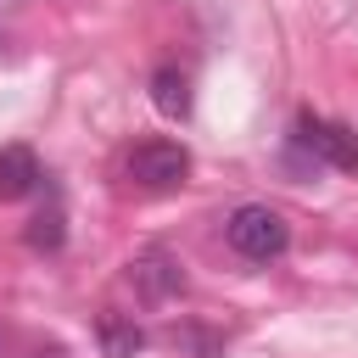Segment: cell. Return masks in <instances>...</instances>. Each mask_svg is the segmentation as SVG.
<instances>
[{"mask_svg":"<svg viewBox=\"0 0 358 358\" xmlns=\"http://www.w3.org/2000/svg\"><path fill=\"white\" fill-rule=\"evenodd\" d=\"M151 106H157L162 117H190V78H185V67L162 62V67L151 73Z\"/></svg>","mask_w":358,"mask_h":358,"instance_id":"obj_6","label":"cell"},{"mask_svg":"<svg viewBox=\"0 0 358 358\" xmlns=\"http://www.w3.org/2000/svg\"><path fill=\"white\" fill-rule=\"evenodd\" d=\"M291 151L313 157V162H330L336 173H358V134L347 123H324L313 112H296V129H291Z\"/></svg>","mask_w":358,"mask_h":358,"instance_id":"obj_2","label":"cell"},{"mask_svg":"<svg viewBox=\"0 0 358 358\" xmlns=\"http://www.w3.org/2000/svg\"><path fill=\"white\" fill-rule=\"evenodd\" d=\"M39 179L45 173H39L34 145H0V201H22Z\"/></svg>","mask_w":358,"mask_h":358,"instance_id":"obj_5","label":"cell"},{"mask_svg":"<svg viewBox=\"0 0 358 358\" xmlns=\"http://www.w3.org/2000/svg\"><path fill=\"white\" fill-rule=\"evenodd\" d=\"M129 280H134V296H140V302L162 308V302H173V296L185 291V263H179V252H168V246H145V252H134Z\"/></svg>","mask_w":358,"mask_h":358,"instance_id":"obj_4","label":"cell"},{"mask_svg":"<svg viewBox=\"0 0 358 358\" xmlns=\"http://www.w3.org/2000/svg\"><path fill=\"white\" fill-rule=\"evenodd\" d=\"M101 352L106 358H134L140 347H145V336H140V324L134 319H123V313H101Z\"/></svg>","mask_w":358,"mask_h":358,"instance_id":"obj_7","label":"cell"},{"mask_svg":"<svg viewBox=\"0 0 358 358\" xmlns=\"http://www.w3.org/2000/svg\"><path fill=\"white\" fill-rule=\"evenodd\" d=\"M224 241H229V252H241L246 263H274V257L291 246V224H285V213H274L268 201H241V207L224 218Z\"/></svg>","mask_w":358,"mask_h":358,"instance_id":"obj_1","label":"cell"},{"mask_svg":"<svg viewBox=\"0 0 358 358\" xmlns=\"http://www.w3.org/2000/svg\"><path fill=\"white\" fill-rule=\"evenodd\" d=\"M129 179L145 190H179L190 179V151L179 140H140L129 151Z\"/></svg>","mask_w":358,"mask_h":358,"instance_id":"obj_3","label":"cell"},{"mask_svg":"<svg viewBox=\"0 0 358 358\" xmlns=\"http://www.w3.org/2000/svg\"><path fill=\"white\" fill-rule=\"evenodd\" d=\"M62 241H67L62 207H45V213H34V218H28V246H34V252H56Z\"/></svg>","mask_w":358,"mask_h":358,"instance_id":"obj_8","label":"cell"}]
</instances>
